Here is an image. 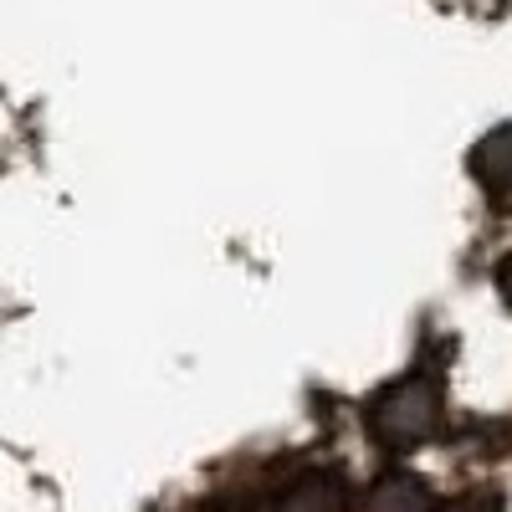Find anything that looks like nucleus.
<instances>
[{"instance_id":"obj_1","label":"nucleus","mask_w":512,"mask_h":512,"mask_svg":"<svg viewBox=\"0 0 512 512\" xmlns=\"http://www.w3.org/2000/svg\"><path fill=\"white\" fill-rule=\"evenodd\" d=\"M369 431L379 446L410 451L441 436V384L436 374H405L395 384H384L369 405Z\"/></svg>"},{"instance_id":"obj_2","label":"nucleus","mask_w":512,"mask_h":512,"mask_svg":"<svg viewBox=\"0 0 512 512\" xmlns=\"http://www.w3.org/2000/svg\"><path fill=\"white\" fill-rule=\"evenodd\" d=\"M472 175L497 210H512V123L492 128V134L472 149Z\"/></svg>"},{"instance_id":"obj_3","label":"nucleus","mask_w":512,"mask_h":512,"mask_svg":"<svg viewBox=\"0 0 512 512\" xmlns=\"http://www.w3.org/2000/svg\"><path fill=\"white\" fill-rule=\"evenodd\" d=\"M277 512H349V487L328 466H313L282 492Z\"/></svg>"},{"instance_id":"obj_4","label":"nucleus","mask_w":512,"mask_h":512,"mask_svg":"<svg viewBox=\"0 0 512 512\" xmlns=\"http://www.w3.org/2000/svg\"><path fill=\"white\" fill-rule=\"evenodd\" d=\"M359 512H436V492L425 487L415 472H384L364 492Z\"/></svg>"},{"instance_id":"obj_5","label":"nucleus","mask_w":512,"mask_h":512,"mask_svg":"<svg viewBox=\"0 0 512 512\" xmlns=\"http://www.w3.org/2000/svg\"><path fill=\"white\" fill-rule=\"evenodd\" d=\"M507 502H502V492L497 487H477V492H466V497H456L446 512H502Z\"/></svg>"},{"instance_id":"obj_6","label":"nucleus","mask_w":512,"mask_h":512,"mask_svg":"<svg viewBox=\"0 0 512 512\" xmlns=\"http://www.w3.org/2000/svg\"><path fill=\"white\" fill-rule=\"evenodd\" d=\"M497 287H502V297H507V303H512V256H507V262L497 267Z\"/></svg>"}]
</instances>
